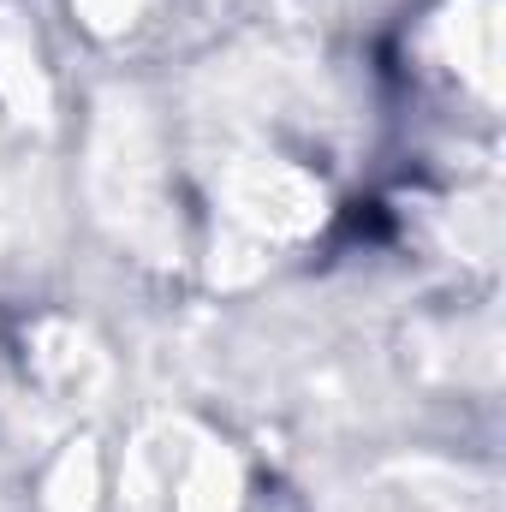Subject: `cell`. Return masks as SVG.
I'll return each mask as SVG.
<instances>
[{
	"label": "cell",
	"mask_w": 506,
	"mask_h": 512,
	"mask_svg": "<svg viewBox=\"0 0 506 512\" xmlns=\"http://www.w3.org/2000/svg\"><path fill=\"white\" fill-rule=\"evenodd\" d=\"M90 12H96V24L102 30H114V24H131V12H137V0H84Z\"/></svg>",
	"instance_id": "6da1fadb"
}]
</instances>
